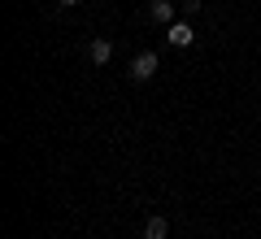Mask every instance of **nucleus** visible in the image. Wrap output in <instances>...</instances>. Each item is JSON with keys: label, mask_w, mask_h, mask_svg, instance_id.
Wrapping results in <instances>:
<instances>
[{"label": "nucleus", "mask_w": 261, "mask_h": 239, "mask_svg": "<svg viewBox=\"0 0 261 239\" xmlns=\"http://www.w3.org/2000/svg\"><path fill=\"white\" fill-rule=\"evenodd\" d=\"M157 70H161V57L157 52H140L135 61H130V78H135V83H148Z\"/></svg>", "instance_id": "1"}, {"label": "nucleus", "mask_w": 261, "mask_h": 239, "mask_svg": "<svg viewBox=\"0 0 261 239\" xmlns=\"http://www.w3.org/2000/svg\"><path fill=\"white\" fill-rule=\"evenodd\" d=\"M166 39H170V44H174V48H192V44H196V31L187 26V22H170Z\"/></svg>", "instance_id": "2"}, {"label": "nucleus", "mask_w": 261, "mask_h": 239, "mask_svg": "<svg viewBox=\"0 0 261 239\" xmlns=\"http://www.w3.org/2000/svg\"><path fill=\"white\" fill-rule=\"evenodd\" d=\"M87 57H92L96 65H105L113 57V44H109V39H92V44H87Z\"/></svg>", "instance_id": "4"}, {"label": "nucleus", "mask_w": 261, "mask_h": 239, "mask_svg": "<svg viewBox=\"0 0 261 239\" xmlns=\"http://www.w3.org/2000/svg\"><path fill=\"white\" fill-rule=\"evenodd\" d=\"M148 18L161 22V26H170V22H174V5H170V0H152V5H148Z\"/></svg>", "instance_id": "3"}, {"label": "nucleus", "mask_w": 261, "mask_h": 239, "mask_svg": "<svg viewBox=\"0 0 261 239\" xmlns=\"http://www.w3.org/2000/svg\"><path fill=\"white\" fill-rule=\"evenodd\" d=\"M170 235V222L166 218H148V226H144V239H166Z\"/></svg>", "instance_id": "5"}, {"label": "nucleus", "mask_w": 261, "mask_h": 239, "mask_svg": "<svg viewBox=\"0 0 261 239\" xmlns=\"http://www.w3.org/2000/svg\"><path fill=\"white\" fill-rule=\"evenodd\" d=\"M57 5H61V9H70V5H79V0H57Z\"/></svg>", "instance_id": "6"}]
</instances>
